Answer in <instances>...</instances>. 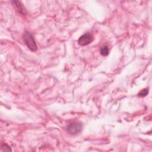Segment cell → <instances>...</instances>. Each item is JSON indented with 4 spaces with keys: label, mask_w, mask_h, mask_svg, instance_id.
Listing matches in <instances>:
<instances>
[{
    "label": "cell",
    "mask_w": 152,
    "mask_h": 152,
    "mask_svg": "<svg viewBox=\"0 0 152 152\" xmlns=\"http://www.w3.org/2000/svg\"><path fill=\"white\" fill-rule=\"evenodd\" d=\"M23 38L25 44L31 51L35 52L37 50V47L36 42L33 35L30 32L26 31L23 35Z\"/></svg>",
    "instance_id": "obj_1"
},
{
    "label": "cell",
    "mask_w": 152,
    "mask_h": 152,
    "mask_svg": "<svg viewBox=\"0 0 152 152\" xmlns=\"http://www.w3.org/2000/svg\"><path fill=\"white\" fill-rule=\"evenodd\" d=\"M83 129V124L79 121H75L70 123L66 126V131L70 135H75L81 132Z\"/></svg>",
    "instance_id": "obj_2"
},
{
    "label": "cell",
    "mask_w": 152,
    "mask_h": 152,
    "mask_svg": "<svg viewBox=\"0 0 152 152\" xmlns=\"http://www.w3.org/2000/svg\"><path fill=\"white\" fill-rule=\"evenodd\" d=\"M93 40V37L90 33L82 35L78 40V43L81 46H86L91 43Z\"/></svg>",
    "instance_id": "obj_3"
},
{
    "label": "cell",
    "mask_w": 152,
    "mask_h": 152,
    "mask_svg": "<svg viewBox=\"0 0 152 152\" xmlns=\"http://www.w3.org/2000/svg\"><path fill=\"white\" fill-rule=\"evenodd\" d=\"M12 5L14 6V7L15 8V9L16 10V11L21 14H26L27 13L26 10L24 8V7L23 5V4L21 3V2L18 1H11Z\"/></svg>",
    "instance_id": "obj_4"
},
{
    "label": "cell",
    "mask_w": 152,
    "mask_h": 152,
    "mask_svg": "<svg viewBox=\"0 0 152 152\" xmlns=\"http://www.w3.org/2000/svg\"><path fill=\"white\" fill-rule=\"evenodd\" d=\"M109 48H108L107 46H104L101 48L100 53L103 56H107L109 54Z\"/></svg>",
    "instance_id": "obj_5"
},
{
    "label": "cell",
    "mask_w": 152,
    "mask_h": 152,
    "mask_svg": "<svg viewBox=\"0 0 152 152\" xmlns=\"http://www.w3.org/2000/svg\"><path fill=\"white\" fill-rule=\"evenodd\" d=\"M1 145V148H2V149L4 151H11V148H10V147L7 144L2 142Z\"/></svg>",
    "instance_id": "obj_6"
},
{
    "label": "cell",
    "mask_w": 152,
    "mask_h": 152,
    "mask_svg": "<svg viewBox=\"0 0 152 152\" xmlns=\"http://www.w3.org/2000/svg\"><path fill=\"white\" fill-rule=\"evenodd\" d=\"M148 93V88H145V89H143L138 94V96L139 97H145L147 95Z\"/></svg>",
    "instance_id": "obj_7"
}]
</instances>
